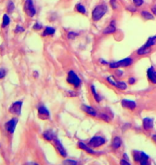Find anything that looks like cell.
Here are the masks:
<instances>
[{
    "label": "cell",
    "mask_w": 156,
    "mask_h": 165,
    "mask_svg": "<svg viewBox=\"0 0 156 165\" xmlns=\"http://www.w3.org/2000/svg\"><path fill=\"white\" fill-rule=\"evenodd\" d=\"M152 139H153V141L156 143V135H152Z\"/></svg>",
    "instance_id": "obj_44"
},
{
    "label": "cell",
    "mask_w": 156,
    "mask_h": 165,
    "mask_svg": "<svg viewBox=\"0 0 156 165\" xmlns=\"http://www.w3.org/2000/svg\"><path fill=\"white\" fill-rule=\"evenodd\" d=\"M133 3L135 7H141L143 4V0H133Z\"/></svg>",
    "instance_id": "obj_36"
},
{
    "label": "cell",
    "mask_w": 156,
    "mask_h": 165,
    "mask_svg": "<svg viewBox=\"0 0 156 165\" xmlns=\"http://www.w3.org/2000/svg\"><path fill=\"white\" fill-rule=\"evenodd\" d=\"M99 117H100L101 119L105 121V122H109V120H110L109 115H108L107 114H105V113H101V114H99Z\"/></svg>",
    "instance_id": "obj_30"
},
{
    "label": "cell",
    "mask_w": 156,
    "mask_h": 165,
    "mask_svg": "<svg viewBox=\"0 0 156 165\" xmlns=\"http://www.w3.org/2000/svg\"><path fill=\"white\" fill-rule=\"evenodd\" d=\"M140 165H151V163L149 162V156L145 152L141 151V159H140Z\"/></svg>",
    "instance_id": "obj_20"
},
{
    "label": "cell",
    "mask_w": 156,
    "mask_h": 165,
    "mask_svg": "<svg viewBox=\"0 0 156 165\" xmlns=\"http://www.w3.org/2000/svg\"><path fill=\"white\" fill-rule=\"evenodd\" d=\"M32 28L36 31H40L43 28V26H42V24L40 23H36L34 24V26Z\"/></svg>",
    "instance_id": "obj_33"
},
{
    "label": "cell",
    "mask_w": 156,
    "mask_h": 165,
    "mask_svg": "<svg viewBox=\"0 0 156 165\" xmlns=\"http://www.w3.org/2000/svg\"><path fill=\"white\" fill-rule=\"evenodd\" d=\"M108 11V7L105 4H100L93 9L92 12V19L93 21H99Z\"/></svg>",
    "instance_id": "obj_1"
},
{
    "label": "cell",
    "mask_w": 156,
    "mask_h": 165,
    "mask_svg": "<svg viewBox=\"0 0 156 165\" xmlns=\"http://www.w3.org/2000/svg\"><path fill=\"white\" fill-rule=\"evenodd\" d=\"M10 17L8 16V14H4L3 17V23H2V27H7L10 23Z\"/></svg>",
    "instance_id": "obj_24"
},
{
    "label": "cell",
    "mask_w": 156,
    "mask_h": 165,
    "mask_svg": "<svg viewBox=\"0 0 156 165\" xmlns=\"http://www.w3.org/2000/svg\"><path fill=\"white\" fill-rule=\"evenodd\" d=\"M18 118H11V120H9L5 123V129L6 131L10 133V134H13L15 131V127L17 126L18 123Z\"/></svg>",
    "instance_id": "obj_8"
},
{
    "label": "cell",
    "mask_w": 156,
    "mask_h": 165,
    "mask_svg": "<svg viewBox=\"0 0 156 165\" xmlns=\"http://www.w3.org/2000/svg\"><path fill=\"white\" fill-rule=\"evenodd\" d=\"M135 81H136V79L134 78V77H130V78L128 79V83L130 85H134Z\"/></svg>",
    "instance_id": "obj_38"
},
{
    "label": "cell",
    "mask_w": 156,
    "mask_h": 165,
    "mask_svg": "<svg viewBox=\"0 0 156 165\" xmlns=\"http://www.w3.org/2000/svg\"><path fill=\"white\" fill-rule=\"evenodd\" d=\"M124 159H125V160H129V158L127 157V155L126 154V153H125V154H124Z\"/></svg>",
    "instance_id": "obj_46"
},
{
    "label": "cell",
    "mask_w": 156,
    "mask_h": 165,
    "mask_svg": "<svg viewBox=\"0 0 156 165\" xmlns=\"http://www.w3.org/2000/svg\"><path fill=\"white\" fill-rule=\"evenodd\" d=\"M67 94L68 96H70V97H75V96H77L76 92H73V91H68Z\"/></svg>",
    "instance_id": "obj_40"
},
{
    "label": "cell",
    "mask_w": 156,
    "mask_h": 165,
    "mask_svg": "<svg viewBox=\"0 0 156 165\" xmlns=\"http://www.w3.org/2000/svg\"><path fill=\"white\" fill-rule=\"evenodd\" d=\"M23 101H17L12 103L11 106L9 107V112L14 114V115H20L21 114V110H22Z\"/></svg>",
    "instance_id": "obj_6"
},
{
    "label": "cell",
    "mask_w": 156,
    "mask_h": 165,
    "mask_svg": "<svg viewBox=\"0 0 156 165\" xmlns=\"http://www.w3.org/2000/svg\"><path fill=\"white\" fill-rule=\"evenodd\" d=\"M77 33H76L74 31H69L67 35V37L68 40H74L75 38L77 36Z\"/></svg>",
    "instance_id": "obj_32"
},
{
    "label": "cell",
    "mask_w": 156,
    "mask_h": 165,
    "mask_svg": "<svg viewBox=\"0 0 156 165\" xmlns=\"http://www.w3.org/2000/svg\"><path fill=\"white\" fill-rule=\"evenodd\" d=\"M90 90H91V93L93 94V98H94V99L96 100V101L98 102V103L101 102V97L99 94H97V90H96V86H95L94 85H91Z\"/></svg>",
    "instance_id": "obj_19"
},
{
    "label": "cell",
    "mask_w": 156,
    "mask_h": 165,
    "mask_svg": "<svg viewBox=\"0 0 156 165\" xmlns=\"http://www.w3.org/2000/svg\"><path fill=\"white\" fill-rule=\"evenodd\" d=\"M122 106L124 109L130 110H133L136 108L137 106V104L136 102L133 100H129V99H123L122 102Z\"/></svg>",
    "instance_id": "obj_10"
},
{
    "label": "cell",
    "mask_w": 156,
    "mask_h": 165,
    "mask_svg": "<svg viewBox=\"0 0 156 165\" xmlns=\"http://www.w3.org/2000/svg\"><path fill=\"white\" fill-rule=\"evenodd\" d=\"M7 75V70L5 68H0V80L4 78Z\"/></svg>",
    "instance_id": "obj_34"
},
{
    "label": "cell",
    "mask_w": 156,
    "mask_h": 165,
    "mask_svg": "<svg viewBox=\"0 0 156 165\" xmlns=\"http://www.w3.org/2000/svg\"><path fill=\"white\" fill-rule=\"evenodd\" d=\"M156 45V36H151L148 39V40L146 43L145 46L148 47V48H151V46H154V45Z\"/></svg>",
    "instance_id": "obj_23"
},
{
    "label": "cell",
    "mask_w": 156,
    "mask_h": 165,
    "mask_svg": "<svg viewBox=\"0 0 156 165\" xmlns=\"http://www.w3.org/2000/svg\"><path fill=\"white\" fill-rule=\"evenodd\" d=\"M142 126L146 131H150L154 127V121L151 118H145L142 120Z\"/></svg>",
    "instance_id": "obj_13"
},
{
    "label": "cell",
    "mask_w": 156,
    "mask_h": 165,
    "mask_svg": "<svg viewBox=\"0 0 156 165\" xmlns=\"http://www.w3.org/2000/svg\"><path fill=\"white\" fill-rule=\"evenodd\" d=\"M76 11L81 13V14H83V15H86V9L85 8V6H83L82 4L78 3L76 5Z\"/></svg>",
    "instance_id": "obj_26"
},
{
    "label": "cell",
    "mask_w": 156,
    "mask_h": 165,
    "mask_svg": "<svg viewBox=\"0 0 156 165\" xmlns=\"http://www.w3.org/2000/svg\"><path fill=\"white\" fill-rule=\"evenodd\" d=\"M38 115L40 119L43 120H47L50 119V112L49 109L45 106L44 105H40L38 106Z\"/></svg>",
    "instance_id": "obj_7"
},
{
    "label": "cell",
    "mask_w": 156,
    "mask_h": 165,
    "mask_svg": "<svg viewBox=\"0 0 156 165\" xmlns=\"http://www.w3.org/2000/svg\"><path fill=\"white\" fill-rule=\"evenodd\" d=\"M26 165H38V164H36V163H33V162H32V163H27Z\"/></svg>",
    "instance_id": "obj_45"
},
{
    "label": "cell",
    "mask_w": 156,
    "mask_h": 165,
    "mask_svg": "<svg viewBox=\"0 0 156 165\" xmlns=\"http://www.w3.org/2000/svg\"><path fill=\"white\" fill-rule=\"evenodd\" d=\"M25 31V29L22 26H20V25H18V26L15 27V33H20V32H23Z\"/></svg>",
    "instance_id": "obj_35"
},
{
    "label": "cell",
    "mask_w": 156,
    "mask_h": 165,
    "mask_svg": "<svg viewBox=\"0 0 156 165\" xmlns=\"http://www.w3.org/2000/svg\"><path fill=\"white\" fill-rule=\"evenodd\" d=\"M67 82L69 85L73 86L74 88H78L81 85V80L78 77V75L73 70H70L68 73L67 76Z\"/></svg>",
    "instance_id": "obj_2"
},
{
    "label": "cell",
    "mask_w": 156,
    "mask_h": 165,
    "mask_svg": "<svg viewBox=\"0 0 156 165\" xmlns=\"http://www.w3.org/2000/svg\"><path fill=\"white\" fill-rule=\"evenodd\" d=\"M78 147L82 149V150L86 151L87 153H89V154H91V155H96L97 153V151H93L92 149V147H90L89 145H86V143H83V142H79L78 143Z\"/></svg>",
    "instance_id": "obj_14"
},
{
    "label": "cell",
    "mask_w": 156,
    "mask_h": 165,
    "mask_svg": "<svg viewBox=\"0 0 156 165\" xmlns=\"http://www.w3.org/2000/svg\"><path fill=\"white\" fill-rule=\"evenodd\" d=\"M141 15L142 16V18L145 19H147V20H150V19H154V16L151 13H150L149 11H142L141 12Z\"/></svg>",
    "instance_id": "obj_25"
},
{
    "label": "cell",
    "mask_w": 156,
    "mask_h": 165,
    "mask_svg": "<svg viewBox=\"0 0 156 165\" xmlns=\"http://www.w3.org/2000/svg\"><path fill=\"white\" fill-rule=\"evenodd\" d=\"M133 157H134V160L135 162L140 161V159H141V151H134V152H133Z\"/></svg>",
    "instance_id": "obj_27"
},
{
    "label": "cell",
    "mask_w": 156,
    "mask_h": 165,
    "mask_svg": "<svg viewBox=\"0 0 156 165\" xmlns=\"http://www.w3.org/2000/svg\"><path fill=\"white\" fill-rule=\"evenodd\" d=\"M105 143H106V140L104 137L100 136V135H95L93 138L90 139L88 145L92 148H97V147L104 145Z\"/></svg>",
    "instance_id": "obj_3"
},
{
    "label": "cell",
    "mask_w": 156,
    "mask_h": 165,
    "mask_svg": "<svg viewBox=\"0 0 156 165\" xmlns=\"http://www.w3.org/2000/svg\"><path fill=\"white\" fill-rule=\"evenodd\" d=\"M53 142H54V144H55V147H56L58 153H59L62 157H66V156H67V152H66V150L64 149L63 144L60 141V139H58L57 137H56V138L54 139V140H53Z\"/></svg>",
    "instance_id": "obj_9"
},
{
    "label": "cell",
    "mask_w": 156,
    "mask_h": 165,
    "mask_svg": "<svg viewBox=\"0 0 156 165\" xmlns=\"http://www.w3.org/2000/svg\"><path fill=\"white\" fill-rule=\"evenodd\" d=\"M43 137L45 140L49 141V142H51V141H53L54 139L56 138V136L55 135V133L52 131V130H47L45 131L44 133H43Z\"/></svg>",
    "instance_id": "obj_15"
},
{
    "label": "cell",
    "mask_w": 156,
    "mask_h": 165,
    "mask_svg": "<svg viewBox=\"0 0 156 165\" xmlns=\"http://www.w3.org/2000/svg\"><path fill=\"white\" fill-rule=\"evenodd\" d=\"M151 52V48H148L145 45H143L142 47L139 48L137 50V53L138 55H146V54H148Z\"/></svg>",
    "instance_id": "obj_22"
},
{
    "label": "cell",
    "mask_w": 156,
    "mask_h": 165,
    "mask_svg": "<svg viewBox=\"0 0 156 165\" xmlns=\"http://www.w3.org/2000/svg\"><path fill=\"white\" fill-rule=\"evenodd\" d=\"M7 9H8V11L9 13H11L12 11H14L15 9V4L12 1H9L8 3V7H7Z\"/></svg>",
    "instance_id": "obj_28"
},
{
    "label": "cell",
    "mask_w": 156,
    "mask_h": 165,
    "mask_svg": "<svg viewBox=\"0 0 156 165\" xmlns=\"http://www.w3.org/2000/svg\"><path fill=\"white\" fill-rule=\"evenodd\" d=\"M34 77H39V73H38L37 71L34 72Z\"/></svg>",
    "instance_id": "obj_43"
},
{
    "label": "cell",
    "mask_w": 156,
    "mask_h": 165,
    "mask_svg": "<svg viewBox=\"0 0 156 165\" xmlns=\"http://www.w3.org/2000/svg\"><path fill=\"white\" fill-rule=\"evenodd\" d=\"M152 11L154 14H155L156 15V5H155V6L152 8Z\"/></svg>",
    "instance_id": "obj_42"
},
{
    "label": "cell",
    "mask_w": 156,
    "mask_h": 165,
    "mask_svg": "<svg viewBox=\"0 0 156 165\" xmlns=\"http://www.w3.org/2000/svg\"><path fill=\"white\" fill-rule=\"evenodd\" d=\"M116 31V21L115 20H111L109 25L106 27L103 30V34L105 35H109V34L114 33Z\"/></svg>",
    "instance_id": "obj_12"
},
{
    "label": "cell",
    "mask_w": 156,
    "mask_h": 165,
    "mask_svg": "<svg viewBox=\"0 0 156 165\" xmlns=\"http://www.w3.org/2000/svg\"><path fill=\"white\" fill-rule=\"evenodd\" d=\"M56 33V29L52 27H46L43 31L42 36H53Z\"/></svg>",
    "instance_id": "obj_21"
},
{
    "label": "cell",
    "mask_w": 156,
    "mask_h": 165,
    "mask_svg": "<svg viewBox=\"0 0 156 165\" xmlns=\"http://www.w3.org/2000/svg\"><path fill=\"white\" fill-rule=\"evenodd\" d=\"M99 62H100V64H109V62L105 61L104 59H101V58L99 60Z\"/></svg>",
    "instance_id": "obj_41"
},
{
    "label": "cell",
    "mask_w": 156,
    "mask_h": 165,
    "mask_svg": "<svg viewBox=\"0 0 156 165\" xmlns=\"http://www.w3.org/2000/svg\"><path fill=\"white\" fill-rule=\"evenodd\" d=\"M133 59L131 57H127V58H124L122 60H119L118 61V64L119 67L122 68H126V67H129L130 66L131 64H133Z\"/></svg>",
    "instance_id": "obj_16"
},
{
    "label": "cell",
    "mask_w": 156,
    "mask_h": 165,
    "mask_svg": "<svg viewBox=\"0 0 156 165\" xmlns=\"http://www.w3.org/2000/svg\"><path fill=\"white\" fill-rule=\"evenodd\" d=\"M109 66L112 69H118L119 67L118 61H112V62H109Z\"/></svg>",
    "instance_id": "obj_29"
},
{
    "label": "cell",
    "mask_w": 156,
    "mask_h": 165,
    "mask_svg": "<svg viewBox=\"0 0 156 165\" xmlns=\"http://www.w3.org/2000/svg\"><path fill=\"white\" fill-rule=\"evenodd\" d=\"M106 80H107V81L109 83L110 85H112L113 86H115L116 88H118V90H125L127 88V83L125 82V81L114 80V79L113 78L112 76H109V77H106Z\"/></svg>",
    "instance_id": "obj_5"
},
{
    "label": "cell",
    "mask_w": 156,
    "mask_h": 165,
    "mask_svg": "<svg viewBox=\"0 0 156 165\" xmlns=\"http://www.w3.org/2000/svg\"><path fill=\"white\" fill-rule=\"evenodd\" d=\"M63 164L64 165H77V162L73 160H65Z\"/></svg>",
    "instance_id": "obj_31"
},
{
    "label": "cell",
    "mask_w": 156,
    "mask_h": 165,
    "mask_svg": "<svg viewBox=\"0 0 156 165\" xmlns=\"http://www.w3.org/2000/svg\"><path fill=\"white\" fill-rule=\"evenodd\" d=\"M147 77L153 84H156V71L153 67L149 68L147 69Z\"/></svg>",
    "instance_id": "obj_17"
},
{
    "label": "cell",
    "mask_w": 156,
    "mask_h": 165,
    "mask_svg": "<svg viewBox=\"0 0 156 165\" xmlns=\"http://www.w3.org/2000/svg\"><path fill=\"white\" fill-rule=\"evenodd\" d=\"M120 164L121 165H130V164L129 162L127 161V160H125V159H122L121 160V161H120Z\"/></svg>",
    "instance_id": "obj_37"
},
{
    "label": "cell",
    "mask_w": 156,
    "mask_h": 165,
    "mask_svg": "<svg viewBox=\"0 0 156 165\" xmlns=\"http://www.w3.org/2000/svg\"><path fill=\"white\" fill-rule=\"evenodd\" d=\"M121 145H122V139H121V138L118 137V136L114 137V138L113 139V140H112V148L114 149V150H117V149H118L119 147H121Z\"/></svg>",
    "instance_id": "obj_18"
},
{
    "label": "cell",
    "mask_w": 156,
    "mask_h": 165,
    "mask_svg": "<svg viewBox=\"0 0 156 165\" xmlns=\"http://www.w3.org/2000/svg\"><path fill=\"white\" fill-rule=\"evenodd\" d=\"M24 11L27 14V16H29L30 18L34 17L36 14V10L34 6L33 1L32 0H26L25 3H24Z\"/></svg>",
    "instance_id": "obj_4"
},
{
    "label": "cell",
    "mask_w": 156,
    "mask_h": 165,
    "mask_svg": "<svg viewBox=\"0 0 156 165\" xmlns=\"http://www.w3.org/2000/svg\"><path fill=\"white\" fill-rule=\"evenodd\" d=\"M81 110L85 113H86L87 114H89L92 117H97L98 116V113L96 110L93 108V106L87 105H82Z\"/></svg>",
    "instance_id": "obj_11"
},
{
    "label": "cell",
    "mask_w": 156,
    "mask_h": 165,
    "mask_svg": "<svg viewBox=\"0 0 156 165\" xmlns=\"http://www.w3.org/2000/svg\"><path fill=\"white\" fill-rule=\"evenodd\" d=\"M115 73H116V75L118 76V77H122L123 74L122 70H121V69H117Z\"/></svg>",
    "instance_id": "obj_39"
}]
</instances>
